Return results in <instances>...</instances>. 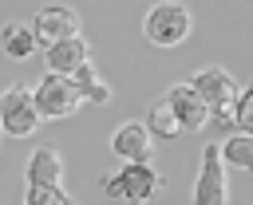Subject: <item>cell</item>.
Listing matches in <instances>:
<instances>
[{
  "instance_id": "3",
  "label": "cell",
  "mask_w": 253,
  "mask_h": 205,
  "mask_svg": "<svg viewBox=\"0 0 253 205\" xmlns=\"http://www.w3.org/2000/svg\"><path fill=\"white\" fill-rule=\"evenodd\" d=\"M190 28H194V16H190V8L178 4V0L154 4V8L146 12V20H142V32H146V39H150L154 47H178V43L190 35Z\"/></svg>"
},
{
  "instance_id": "8",
  "label": "cell",
  "mask_w": 253,
  "mask_h": 205,
  "mask_svg": "<svg viewBox=\"0 0 253 205\" xmlns=\"http://www.w3.org/2000/svg\"><path fill=\"white\" fill-rule=\"evenodd\" d=\"M166 102H170V110H174V118H178V126L182 130H202L206 122H210V110H206V102L198 99V91L190 87V83H178V87H170V95H166Z\"/></svg>"
},
{
  "instance_id": "12",
  "label": "cell",
  "mask_w": 253,
  "mask_h": 205,
  "mask_svg": "<svg viewBox=\"0 0 253 205\" xmlns=\"http://www.w3.org/2000/svg\"><path fill=\"white\" fill-rule=\"evenodd\" d=\"M0 47H4V55L8 59H28V55H36V35H32V24H20V20H12V24H4L0 28Z\"/></svg>"
},
{
  "instance_id": "7",
  "label": "cell",
  "mask_w": 253,
  "mask_h": 205,
  "mask_svg": "<svg viewBox=\"0 0 253 205\" xmlns=\"http://www.w3.org/2000/svg\"><path fill=\"white\" fill-rule=\"evenodd\" d=\"M75 32H79V16H75V8H67V4H47V8H40V16L32 20V35H36L40 47H47V43H55V39H67V35H75Z\"/></svg>"
},
{
  "instance_id": "15",
  "label": "cell",
  "mask_w": 253,
  "mask_h": 205,
  "mask_svg": "<svg viewBox=\"0 0 253 205\" xmlns=\"http://www.w3.org/2000/svg\"><path fill=\"white\" fill-rule=\"evenodd\" d=\"M146 130L158 134V138H178V134H182V126H178V118H174V110H170L166 99L150 106V114H146Z\"/></svg>"
},
{
  "instance_id": "5",
  "label": "cell",
  "mask_w": 253,
  "mask_h": 205,
  "mask_svg": "<svg viewBox=\"0 0 253 205\" xmlns=\"http://www.w3.org/2000/svg\"><path fill=\"white\" fill-rule=\"evenodd\" d=\"M36 126H40V114H36L32 91H28L24 83H12V87L0 95V130L12 134V138H28Z\"/></svg>"
},
{
  "instance_id": "2",
  "label": "cell",
  "mask_w": 253,
  "mask_h": 205,
  "mask_svg": "<svg viewBox=\"0 0 253 205\" xmlns=\"http://www.w3.org/2000/svg\"><path fill=\"white\" fill-rule=\"evenodd\" d=\"M162 185H166V177L150 162H123L119 173H107L103 177V193L107 197H119V201H150Z\"/></svg>"
},
{
  "instance_id": "11",
  "label": "cell",
  "mask_w": 253,
  "mask_h": 205,
  "mask_svg": "<svg viewBox=\"0 0 253 205\" xmlns=\"http://www.w3.org/2000/svg\"><path fill=\"white\" fill-rule=\"evenodd\" d=\"M24 173H28V185H59L63 181V162H59V154L51 146H43V150H36L28 158Z\"/></svg>"
},
{
  "instance_id": "9",
  "label": "cell",
  "mask_w": 253,
  "mask_h": 205,
  "mask_svg": "<svg viewBox=\"0 0 253 205\" xmlns=\"http://www.w3.org/2000/svg\"><path fill=\"white\" fill-rule=\"evenodd\" d=\"M47 71H55V75H71L75 67H83L87 63V39L75 32V35H67V39H55V43H47Z\"/></svg>"
},
{
  "instance_id": "1",
  "label": "cell",
  "mask_w": 253,
  "mask_h": 205,
  "mask_svg": "<svg viewBox=\"0 0 253 205\" xmlns=\"http://www.w3.org/2000/svg\"><path fill=\"white\" fill-rule=\"evenodd\" d=\"M190 87L206 102L210 118H217V122H229L233 118V102H237V91L241 87H237V79L225 67H202V71H194L190 75Z\"/></svg>"
},
{
  "instance_id": "17",
  "label": "cell",
  "mask_w": 253,
  "mask_h": 205,
  "mask_svg": "<svg viewBox=\"0 0 253 205\" xmlns=\"http://www.w3.org/2000/svg\"><path fill=\"white\" fill-rule=\"evenodd\" d=\"M241 134H253V83L245 91H237V102H233V118H229Z\"/></svg>"
},
{
  "instance_id": "14",
  "label": "cell",
  "mask_w": 253,
  "mask_h": 205,
  "mask_svg": "<svg viewBox=\"0 0 253 205\" xmlns=\"http://www.w3.org/2000/svg\"><path fill=\"white\" fill-rule=\"evenodd\" d=\"M221 162L253 173V134H241V130H237L233 138H225V142H221Z\"/></svg>"
},
{
  "instance_id": "10",
  "label": "cell",
  "mask_w": 253,
  "mask_h": 205,
  "mask_svg": "<svg viewBox=\"0 0 253 205\" xmlns=\"http://www.w3.org/2000/svg\"><path fill=\"white\" fill-rule=\"evenodd\" d=\"M111 154L123 158V162H146L150 158V130L142 122H126L115 130L111 138Z\"/></svg>"
},
{
  "instance_id": "16",
  "label": "cell",
  "mask_w": 253,
  "mask_h": 205,
  "mask_svg": "<svg viewBox=\"0 0 253 205\" xmlns=\"http://www.w3.org/2000/svg\"><path fill=\"white\" fill-rule=\"evenodd\" d=\"M24 205H75V201H71L59 185H28Z\"/></svg>"
},
{
  "instance_id": "4",
  "label": "cell",
  "mask_w": 253,
  "mask_h": 205,
  "mask_svg": "<svg viewBox=\"0 0 253 205\" xmlns=\"http://www.w3.org/2000/svg\"><path fill=\"white\" fill-rule=\"evenodd\" d=\"M32 102H36V114H40V118H71V114L83 106L71 75H55V71H47V75L36 83Z\"/></svg>"
},
{
  "instance_id": "13",
  "label": "cell",
  "mask_w": 253,
  "mask_h": 205,
  "mask_svg": "<svg viewBox=\"0 0 253 205\" xmlns=\"http://www.w3.org/2000/svg\"><path fill=\"white\" fill-rule=\"evenodd\" d=\"M71 83H75V91H79L83 102H111V87L91 71V63L75 67V71H71Z\"/></svg>"
},
{
  "instance_id": "6",
  "label": "cell",
  "mask_w": 253,
  "mask_h": 205,
  "mask_svg": "<svg viewBox=\"0 0 253 205\" xmlns=\"http://www.w3.org/2000/svg\"><path fill=\"white\" fill-rule=\"evenodd\" d=\"M194 205H229L221 146H206L202 150V170H198V181H194Z\"/></svg>"
}]
</instances>
